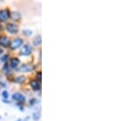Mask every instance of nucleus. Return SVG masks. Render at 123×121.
Returning a JSON list of instances; mask_svg holds the SVG:
<instances>
[{
  "instance_id": "ddd939ff",
  "label": "nucleus",
  "mask_w": 123,
  "mask_h": 121,
  "mask_svg": "<svg viewBox=\"0 0 123 121\" xmlns=\"http://www.w3.org/2000/svg\"><path fill=\"white\" fill-rule=\"evenodd\" d=\"M32 30H30V29H24L23 30V34L26 36H30V35H32Z\"/></svg>"
},
{
  "instance_id": "6e6552de",
  "label": "nucleus",
  "mask_w": 123,
  "mask_h": 121,
  "mask_svg": "<svg viewBox=\"0 0 123 121\" xmlns=\"http://www.w3.org/2000/svg\"><path fill=\"white\" fill-rule=\"evenodd\" d=\"M19 64H20V60L18 58H17V57H13L10 61V66L12 69H16L19 65Z\"/></svg>"
},
{
  "instance_id": "9d476101",
  "label": "nucleus",
  "mask_w": 123,
  "mask_h": 121,
  "mask_svg": "<svg viewBox=\"0 0 123 121\" xmlns=\"http://www.w3.org/2000/svg\"><path fill=\"white\" fill-rule=\"evenodd\" d=\"M10 17L15 21H19L21 18V16L18 12H12V13H10Z\"/></svg>"
},
{
  "instance_id": "7ed1b4c3",
  "label": "nucleus",
  "mask_w": 123,
  "mask_h": 121,
  "mask_svg": "<svg viewBox=\"0 0 123 121\" xmlns=\"http://www.w3.org/2000/svg\"><path fill=\"white\" fill-rule=\"evenodd\" d=\"M10 17V12L7 9L0 10V21L4 22L7 21Z\"/></svg>"
},
{
  "instance_id": "1a4fd4ad",
  "label": "nucleus",
  "mask_w": 123,
  "mask_h": 121,
  "mask_svg": "<svg viewBox=\"0 0 123 121\" xmlns=\"http://www.w3.org/2000/svg\"><path fill=\"white\" fill-rule=\"evenodd\" d=\"M10 43L9 39L7 36H2L0 37V44L3 47H8Z\"/></svg>"
},
{
  "instance_id": "f257e3e1",
  "label": "nucleus",
  "mask_w": 123,
  "mask_h": 121,
  "mask_svg": "<svg viewBox=\"0 0 123 121\" xmlns=\"http://www.w3.org/2000/svg\"><path fill=\"white\" fill-rule=\"evenodd\" d=\"M23 44V40L20 38H17V39H15L13 40H12L10 42L9 45H8V47L12 50H15L17 48H19L21 45Z\"/></svg>"
},
{
  "instance_id": "39448f33",
  "label": "nucleus",
  "mask_w": 123,
  "mask_h": 121,
  "mask_svg": "<svg viewBox=\"0 0 123 121\" xmlns=\"http://www.w3.org/2000/svg\"><path fill=\"white\" fill-rule=\"evenodd\" d=\"M12 99L14 101H17L20 103H23L25 102V96H23L21 93H19V92H16L14 94L12 95Z\"/></svg>"
},
{
  "instance_id": "0eeeda50",
  "label": "nucleus",
  "mask_w": 123,
  "mask_h": 121,
  "mask_svg": "<svg viewBox=\"0 0 123 121\" xmlns=\"http://www.w3.org/2000/svg\"><path fill=\"white\" fill-rule=\"evenodd\" d=\"M31 87L32 88L33 90L35 91H39L40 89V83L36 79H32L31 81Z\"/></svg>"
},
{
  "instance_id": "a211bd4d",
  "label": "nucleus",
  "mask_w": 123,
  "mask_h": 121,
  "mask_svg": "<svg viewBox=\"0 0 123 121\" xmlns=\"http://www.w3.org/2000/svg\"><path fill=\"white\" fill-rule=\"evenodd\" d=\"M17 121H21V120H17Z\"/></svg>"
},
{
  "instance_id": "f03ea898",
  "label": "nucleus",
  "mask_w": 123,
  "mask_h": 121,
  "mask_svg": "<svg viewBox=\"0 0 123 121\" xmlns=\"http://www.w3.org/2000/svg\"><path fill=\"white\" fill-rule=\"evenodd\" d=\"M6 29L7 30V32L10 34H12V35H16L18 32V27L17 25L13 23H8L6 25Z\"/></svg>"
},
{
  "instance_id": "f3484780",
  "label": "nucleus",
  "mask_w": 123,
  "mask_h": 121,
  "mask_svg": "<svg viewBox=\"0 0 123 121\" xmlns=\"http://www.w3.org/2000/svg\"><path fill=\"white\" fill-rule=\"evenodd\" d=\"M3 70L6 72V74H7V73H8V66H7V65H5V66L3 67Z\"/></svg>"
},
{
  "instance_id": "2eb2a0df",
  "label": "nucleus",
  "mask_w": 123,
  "mask_h": 121,
  "mask_svg": "<svg viewBox=\"0 0 123 121\" xmlns=\"http://www.w3.org/2000/svg\"><path fill=\"white\" fill-rule=\"evenodd\" d=\"M36 80H38L39 82H40L41 81V72L40 71L36 74Z\"/></svg>"
},
{
  "instance_id": "f8f14e48",
  "label": "nucleus",
  "mask_w": 123,
  "mask_h": 121,
  "mask_svg": "<svg viewBox=\"0 0 123 121\" xmlns=\"http://www.w3.org/2000/svg\"><path fill=\"white\" fill-rule=\"evenodd\" d=\"M25 76H23V75H20V76L17 77V78L15 79V82L17 83V84H22V83L25 81Z\"/></svg>"
},
{
  "instance_id": "423d86ee",
  "label": "nucleus",
  "mask_w": 123,
  "mask_h": 121,
  "mask_svg": "<svg viewBox=\"0 0 123 121\" xmlns=\"http://www.w3.org/2000/svg\"><path fill=\"white\" fill-rule=\"evenodd\" d=\"M35 66L31 65H22L18 69L19 71H23V72H30V71H33L35 70Z\"/></svg>"
},
{
  "instance_id": "4468645a",
  "label": "nucleus",
  "mask_w": 123,
  "mask_h": 121,
  "mask_svg": "<svg viewBox=\"0 0 123 121\" xmlns=\"http://www.w3.org/2000/svg\"><path fill=\"white\" fill-rule=\"evenodd\" d=\"M9 58V55L8 54H4L3 57H1V61H3V62H6L7 60H8Z\"/></svg>"
},
{
  "instance_id": "9b49d317",
  "label": "nucleus",
  "mask_w": 123,
  "mask_h": 121,
  "mask_svg": "<svg viewBox=\"0 0 123 121\" xmlns=\"http://www.w3.org/2000/svg\"><path fill=\"white\" fill-rule=\"evenodd\" d=\"M41 42H42V41H41V36H40V35H38V36L35 39L33 43H34V45H35V46H39V45L41 44Z\"/></svg>"
},
{
  "instance_id": "dca6fc26",
  "label": "nucleus",
  "mask_w": 123,
  "mask_h": 121,
  "mask_svg": "<svg viewBox=\"0 0 123 121\" xmlns=\"http://www.w3.org/2000/svg\"><path fill=\"white\" fill-rule=\"evenodd\" d=\"M2 96L3 97V98L4 99H7V98H8V93H7V91H3V93H2Z\"/></svg>"
},
{
  "instance_id": "20e7f679",
  "label": "nucleus",
  "mask_w": 123,
  "mask_h": 121,
  "mask_svg": "<svg viewBox=\"0 0 123 121\" xmlns=\"http://www.w3.org/2000/svg\"><path fill=\"white\" fill-rule=\"evenodd\" d=\"M32 52V47L29 44H25V46H23V47L21 50V53L20 54L21 56H29L31 54Z\"/></svg>"
}]
</instances>
